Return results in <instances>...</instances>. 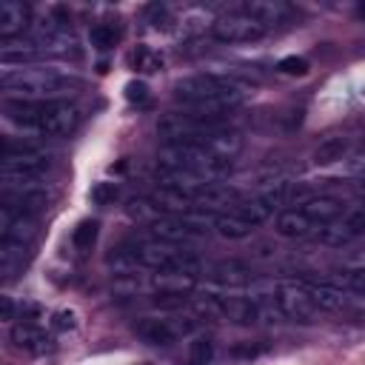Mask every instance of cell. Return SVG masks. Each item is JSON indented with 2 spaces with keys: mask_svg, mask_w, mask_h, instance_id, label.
<instances>
[{
  "mask_svg": "<svg viewBox=\"0 0 365 365\" xmlns=\"http://www.w3.org/2000/svg\"><path fill=\"white\" fill-rule=\"evenodd\" d=\"M157 163L163 168L191 174L202 182H217V180L231 174V160L217 157L214 151H208L197 143H165L157 154Z\"/></svg>",
  "mask_w": 365,
  "mask_h": 365,
  "instance_id": "cell-1",
  "label": "cell"
},
{
  "mask_svg": "<svg viewBox=\"0 0 365 365\" xmlns=\"http://www.w3.org/2000/svg\"><path fill=\"white\" fill-rule=\"evenodd\" d=\"M3 88L20 94L23 100H63V94L80 88V77L54 68H20L3 74Z\"/></svg>",
  "mask_w": 365,
  "mask_h": 365,
  "instance_id": "cell-2",
  "label": "cell"
},
{
  "mask_svg": "<svg viewBox=\"0 0 365 365\" xmlns=\"http://www.w3.org/2000/svg\"><path fill=\"white\" fill-rule=\"evenodd\" d=\"M128 254L134 259L137 268H154L168 271V274H185V277H197L200 274V257L191 248H180L177 242H163V240H143L128 245Z\"/></svg>",
  "mask_w": 365,
  "mask_h": 365,
  "instance_id": "cell-3",
  "label": "cell"
},
{
  "mask_svg": "<svg viewBox=\"0 0 365 365\" xmlns=\"http://www.w3.org/2000/svg\"><path fill=\"white\" fill-rule=\"evenodd\" d=\"M254 91L251 83L231 77V74H191L174 83V94L177 100H182V106L200 103V100H237L242 103L248 94Z\"/></svg>",
  "mask_w": 365,
  "mask_h": 365,
  "instance_id": "cell-4",
  "label": "cell"
},
{
  "mask_svg": "<svg viewBox=\"0 0 365 365\" xmlns=\"http://www.w3.org/2000/svg\"><path fill=\"white\" fill-rule=\"evenodd\" d=\"M222 123H211V120H200L188 111H171L163 114L157 123V134L165 143H200L202 134H208L211 128H217Z\"/></svg>",
  "mask_w": 365,
  "mask_h": 365,
  "instance_id": "cell-5",
  "label": "cell"
},
{
  "mask_svg": "<svg viewBox=\"0 0 365 365\" xmlns=\"http://www.w3.org/2000/svg\"><path fill=\"white\" fill-rule=\"evenodd\" d=\"M277 302H279L285 319H294V322H314V319H319V305L311 299V294H308L302 279L282 282L277 288Z\"/></svg>",
  "mask_w": 365,
  "mask_h": 365,
  "instance_id": "cell-6",
  "label": "cell"
},
{
  "mask_svg": "<svg viewBox=\"0 0 365 365\" xmlns=\"http://www.w3.org/2000/svg\"><path fill=\"white\" fill-rule=\"evenodd\" d=\"M80 125V108L68 100H43L37 131L46 137H66Z\"/></svg>",
  "mask_w": 365,
  "mask_h": 365,
  "instance_id": "cell-7",
  "label": "cell"
},
{
  "mask_svg": "<svg viewBox=\"0 0 365 365\" xmlns=\"http://www.w3.org/2000/svg\"><path fill=\"white\" fill-rule=\"evenodd\" d=\"M265 31L268 29L245 11H234V14H225L211 23V34L220 43H251V40H259Z\"/></svg>",
  "mask_w": 365,
  "mask_h": 365,
  "instance_id": "cell-8",
  "label": "cell"
},
{
  "mask_svg": "<svg viewBox=\"0 0 365 365\" xmlns=\"http://www.w3.org/2000/svg\"><path fill=\"white\" fill-rule=\"evenodd\" d=\"M194 331V322L191 319H180V322H171V319H163V317H145V319H137L134 322V334L148 342V345H160V348H168L177 342L180 334H188Z\"/></svg>",
  "mask_w": 365,
  "mask_h": 365,
  "instance_id": "cell-9",
  "label": "cell"
},
{
  "mask_svg": "<svg viewBox=\"0 0 365 365\" xmlns=\"http://www.w3.org/2000/svg\"><path fill=\"white\" fill-rule=\"evenodd\" d=\"M197 145H202V148L214 151L217 157L231 160L234 154H240V148H242V137H240V131H234V128L217 125V128H211L208 134H202Z\"/></svg>",
  "mask_w": 365,
  "mask_h": 365,
  "instance_id": "cell-10",
  "label": "cell"
},
{
  "mask_svg": "<svg viewBox=\"0 0 365 365\" xmlns=\"http://www.w3.org/2000/svg\"><path fill=\"white\" fill-rule=\"evenodd\" d=\"M31 20V9L20 0H3L0 3V37L3 40H11L17 37Z\"/></svg>",
  "mask_w": 365,
  "mask_h": 365,
  "instance_id": "cell-11",
  "label": "cell"
},
{
  "mask_svg": "<svg viewBox=\"0 0 365 365\" xmlns=\"http://www.w3.org/2000/svg\"><path fill=\"white\" fill-rule=\"evenodd\" d=\"M305 282V279H302ZM311 299L319 305V311H345L348 308V299H351V291L348 288H339V285H331V282H305Z\"/></svg>",
  "mask_w": 365,
  "mask_h": 365,
  "instance_id": "cell-12",
  "label": "cell"
},
{
  "mask_svg": "<svg viewBox=\"0 0 365 365\" xmlns=\"http://www.w3.org/2000/svg\"><path fill=\"white\" fill-rule=\"evenodd\" d=\"M242 11L251 14L257 23H262L265 29L279 26V23H285L291 17V6L282 3V0H248L242 6Z\"/></svg>",
  "mask_w": 365,
  "mask_h": 365,
  "instance_id": "cell-13",
  "label": "cell"
},
{
  "mask_svg": "<svg viewBox=\"0 0 365 365\" xmlns=\"http://www.w3.org/2000/svg\"><path fill=\"white\" fill-rule=\"evenodd\" d=\"M40 111H43V100H3V114L6 120H11L14 125H23V128H37L40 123Z\"/></svg>",
  "mask_w": 365,
  "mask_h": 365,
  "instance_id": "cell-14",
  "label": "cell"
},
{
  "mask_svg": "<svg viewBox=\"0 0 365 365\" xmlns=\"http://www.w3.org/2000/svg\"><path fill=\"white\" fill-rule=\"evenodd\" d=\"M314 225H328V222H334L342 211H345V202L342 200H336V197H308L305 202H302V208H299Z\"/></svg>",
  "mask_w": 365,
  "mask_h": 365,
  "instance_id": "cell-15",
  "label": "cell"
},
{
  "mask_svg": "<svg viewBox=\"0 0 365 365\" xmlns=\"http://www.w3.org/2000/svg\"><path fill=\"white\" fill-rule=\"evenodd\" d=\"M11 342L29 354H46L51 348V336L43 328H37L34 322H17L11 328Z\"/></svg>",
  "mask_w": 365,
  "mask_h": 365,
  "instance_id": "cell-16",
  "label": "cell"
},
{
  "mask_svg": "<svg viewBox=\"0 0 365 365\" xmlns=\"http://www.w3.org/2000/svg\"><path fill=\"white\" fill-rule=\"evenodd\" d=\"M225 319L237 322V325H254L259 322V308L254 297H220Z\"/></svg>",
  "mask_w": 365,
  "mask_h": 365,
  "instance_id": "cell-17",
  "label": "cell"
},
{
  "mask_svg": "<svg viewBox=\"0 0 365 365\" xmlns=\"http://www.w3.org/2000/svg\"><path fill=\"white\" fill-rule=\"evenodd\" d=\"M277 234L279 237H305V234H311V228H317L299 208H285V211H279L277 214Z\"/></svg>",
  "mask_w": 365,
  "mask_h": 365,
  "instance_id": "cell-18",
  "label": "cell"
},
{
  "mask_svg": "<svg viewBox=\"0 0 365 365\" xmlns=\"http://www.w3.org/2000/svg\"><path fill=\"white\" fill-rule=\"evenodd\" d=\"M251 277L254 274L242 259H222L214 265V279L222 285H248Z\"/></svg>",
  "mask_w": 365,
  "mask_h": 365,
  "instance_id": "cell-19",
  "label": "cell"
},
{
  "mask_svg": "<svg viewBox=\"0 0 365 365\" xmlns=\"http://www.w3.org/2000/svg\"><path fill=\"white\" fill-rule=\"evenodd\" d=\"M29 245L26 242H14V240H0V271L3 277H11L17 271V265L26 262Z\"/></svg>",
  "mask_w": 365,
  "mask_h": 365,
  "instance_id": "cell-20",
  "label": "cell"
},
{
  "mask_svg": "<svg viewBox=\"0 0 365 365\" xmlns=\"http://www.w3.org/2000/svg\"><path fill=\"white\" fill-rule=\"evenodd\" d=\"M348 151V137H325L317 148H314V163L317 165H331L336 160H342Z\"/></svg>",
  "mask_w": 365,
  "mask_h": 365,
  "instance_id": "cell-21",
  "label": "cell"
},
{
  "mask_svg": "<svg viewBox=\"0 0 365 365\" xmlns=\"http://www.w3.org/2000/svg\"><path fill=\"white\" fill-rule=\"evenodd\" d=\"M214 228H217L222 237H228V240H242V237H248V234L254 231V225H251L245 217H240L237 211L220 214L217 222H214Z\"/></svg>",
  "mask_w": 365,
  "mask_h": 365,
  "instance_id": "cell-22",
  "label": "cell"
},
{
  "mask_svg": "<svg viewBox=\"0 0 365 365\" xmlns=\"http://www.w3.org/2000/svg\"><path fill=\"white\" fill-rule=\"evenodd\" d=\"M40 54V48L34 43H11L6 40V46L0 48V60L6 66H23V63H31L34 57Z\"/></svg>",
  "mask_w": 365,
  "mask_h": 365,
  "instance_id": "cell-23",
  "label": "cell"
},
{
  "mask_svg": "<svg viewBox=\"0 0 365 365\" xmlns=\"http://www.w3.org/2000/svg\"><path fill=\"white\" fill-rule=\"evenodd\" d=\"M128 63H131L137 71H143V74H154V71L163 68V57H160L157 51H151L148 46H137V48L128 54Z\"/></svg>",
  "mask_w": 365,
  "mask_h": 365,
  "instance_id": "cell-24",
  "label": "cell"
},
{
  "mask_svg": "<svg viewBox=\"0 0 365 365\" xmlns=\"http://www.w3.org/2000/svg\"><path fill=\"white\" fill-rule=\"evenodd\" d=\"M214 359V342L211 336L200 334L188 342V365H208Z\"/></svg>",
  "mask_w": 365,
  "mask_h": 365,
  "instance_id": "cell-25",
  "label": "cell"
},
{
  "mask_svg": "<svg viewBox=\"0 0 365 365\" xmlns=\"http://www.w3.org/2000/svg\"><path fill=\"white\" fill-rule=\"evenodd\" d=\"M97 234H100L97 220H83V222L74 228L71 242H74V248H80V251H91L94 242H97Z\"/></svg>",
  "mask_w": 365,
  "mask_h": 365,
  "instance_id": "cell-26",
  "label": "cell"
},
{
  "mask_svg": "<svg viewBox=\"0 0 365 365\" xmlns=\"http://www.w3.org/2000/svg\"><path fill=\"white\" fill-rule=\"evenodd\" d=\"M191 311L197 317H205V319H225L220 297H194L191 299Z\"/></svg>",
  "mask_w": 365,
  "mask_h": 365,
  "instance_id": "cell-27",
  "label": "cell"
},
{
  "mask_svg": "<svg viewBox=\"0 0 365 365\" xmlns=\"http://www.w3.org/2000/svg\"><path fill=\"white\" fill-rule=\"evenodd\" d=\"M88 40H91L94 48L106 51V48H111V46L120 40V31H117L111 23H97V26L91 29V34H88Z\"/></svg>",
  "mask_w": 365,
  "mask_h": 365,
  "instance_id": "cell-28",
  "label": "cell"
},
{
  "mask_svg": "<svg viewBox=\"0 0 365 365\" xmlns=\"http://www.w3.org/2000/svg\"><path fill=\"white\" fill-rule=\"evenodd\" d=\"M356 234L348 228V225H328V228H319V242L325 245H342L348 240H354Z\"/></svg>",
  "mask_w": 365,
  "mask_h": 365,
  "instance_id": "cell-29",
  "label": "cell"
},
{
  "mask_svg": "<svg viewBox=\"0 0 365 365\" xmlns=\"http://www.w3.org/2000/svg\"><path fill=\"white\" fill-rule=\"evenodd\" d=\"M117 197H120L117 182H97V185L91 188V200H94V205H111Z\"/></svg>",
  "mask_w": 365,
  "mask_h": 365,
  "instance_id": "cell-30",
  "label": "cell"
},
{
  "mask_svg": "<svg viewBox=\"0 0 365 365\" xmlns=\"http://www.w3.org/2000/svg\"><path fill=\"white\" fill-rule=\"evenodd\" d=\"M277 68H279L282 74H294V77H302V74H308V60H305V57H297V54H291V57H282V60L277 63Z\"/></svg>",
  "mask_w": 365,
  "mask_h": 365,
  "instance_id": "cell-31",
  "label": "cell"
},
{
  "mask_svg": "<svg viewBox=\"0 0 365 365\" xmlns=\"http://www.w3.org/2000/svg\"><path fill=\"white\" fill-rule=\"evenodd\" d=\"M342 285L354 294H362L365 297V268H351L342 274Z\"/></svg>",
  "mask_w": 365,
  "mask_h": 365,
  "instance_id": "cell-32",
  "label": "cell"
},
{
  "mask_svg": "<svg viewBox=\"0 0 365 365\" xmlns=\"http://www.w3.org/2000/svg\"><path fill=\"white\" fill-rule=\"evenodd\" d=\"M125 100H128V103H137V106H145V103H148V86L140 83V80H131V83L125 86Z\"/></svg>",
  "mask_w": 365,
  "mask_h": 365,
  "instance_id": "cell-33",
  "label": "cell"
},
{
  "mask_svg": "<svg viewBox=\"0 0 365 365\" xmlns=\"http://www.w3.org/2000/svg\"><path fill=\"white\" fill-rule=\"evenodd\" d=\"M345 314H351L356 322H362V325H365V297L351 291V299H348V308H345Z\"/></svg>",
  "mask_w": 365,
  "mask_h": 365,
  "instance_id": "cell-34",
  "label": "cell"
},
{
  "mask_svg": "<svg viewBox=\"0 0 365 365\" xmlns=\"http://www.w3.org/2000/svg\"><path fill=\"white\" fill-rule=\"evenodd\" d=\"M17 311H20V319H23V322H34V319H40V317H43L40 302H31V299H29V302H23Z\"/></svg>",
  "mask_w": 365,
  "mask_h": 365,
  "instance_id": "cell-35",
  "label": "cell"
},
{
  "mask_svg": "<svg viewBox=\"0 0 365 365\" xmlns=\"http://www.w3.org/2000/svg\"><path fill=\"white\" fill-rule=\"evenodd\" d=\"M51 328H57V331L74 328V314H71V311H57V314L51 317Z\"/></svg>",
  "mask_w": 365,
  "mask_h": 365,
  "instance_id": "cell-36",
  "label": "cell"
},
{
  "mask_svg": "<svg viewBox=\"0 0 365 365\" xmlns=\"http://www.w3.org/2000/svg\"><path fill=\"white\" fill-rule=\"evenodd\" d=\"M14 314H17V305H14V299H11V297H0V319L11 322V319H14Z\"/></svg>",
  "mask_w": 365,
  "mask_h": 365,
  "instance_id": "cell-37",
  "label": "cell"
},
{
  "mask_svg": "<svg viewBox=\"0 0 365 365\" xmlns=\"http://www.w3.org/2000/svg\"><path fill=\"white\" fill-rule=\"evenodd\" d=\"M356 14H359V17L365 20V3H359V6H356Z\"/></svg>",
  "mask_w": 365,
  "mask_h": 365,
  "instance_id": "cell-38",
  "label": "cell"
}]
</instances>
